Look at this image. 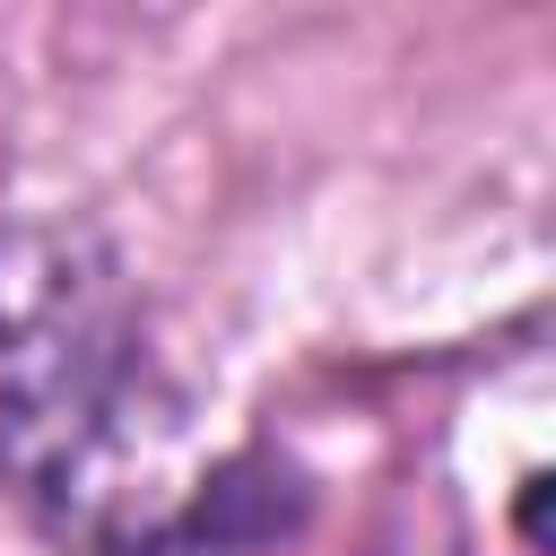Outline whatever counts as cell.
<instances>
[{
	"label": "cell",
	"instance_id": "obj_1",
	"mask_svg": "<svg viewBox=\"0 0 556 556\" xmlns=\"http://www.w3.org/2000/svg\"><path fill=\"white\" fill-rule=\"evenodd\" d=\"M122 400L113 269L70 235L0 243V469L35 495L87 469Z\"/></svg>",
	"mask_w": 556,
	"mask_h": 556
}]
</instances>
